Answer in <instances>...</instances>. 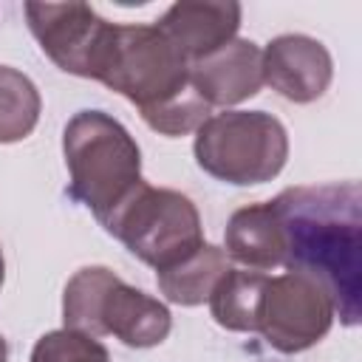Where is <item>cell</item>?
<instances>
[{
    "label": "cell",
    "instance_id": "obj_1",
    "mask_svg": "<svg viewBox=\"0 0 362 362\" xmlns=\"http://www.w3.org/2000/svg\"><path fill=\"white\" fill-rule=\"evenodd\" d=\"M286 232V269L320 283L342 325L359 322L362 192L356 181L288 187L274 201Z\"/></svg>",
    "mask_w": 362,
    "mask_h": 362
},
{
    "label": "cell",
    "instance_id": "obj_2",
    "mask_svg": "<svg viewBox=\"0 0 362 362\" xmlns=\"http://www.w3.org/2000/svg\"><path fill=\"white\" fill-rule=\"evenodd\" d=\"M68 195L105 226L107 218L144 184L141 153L127 127L105 110H79L62 133Z\"/></svg>",
    "mask_w": 362,
    "mask_h": 362
},
{
    "label": "cell",
    "instance_id": "obj_3",
    "mask_svg": "<svg viewBox=\"0 0 362 362\" xmlns=\"http://www.w3.org/2000/svg\"><path fill=\"white\" fill-rule=\"evenodd\" d=\"M65 328L88 337H116L127 348L161 345L173 328L170 308L127 286L105 266L79 269L62 294Z\"/></svg>",
    "mask_w": 362,
    "mask_h": 362
},
{
    "label": "cell",
    "instance_id": "obj_4",
    "mask_svg": "<svg viewBox=\"0 0 362 362\" xmlns=\"http://www.w3.org/2000/svg\"><path fill=\"white\" fill-rule=\"evenodd\" d=\"M96 82L133 102L141 119L189 93L187 57L156 25H113Z\"/></svg>",
    "mask_w": 362,
    "mask_h": 362
},
{
    "label": "cell",
    "instance_id": "obj_5",
    "mask_svg": "<svg viewBox=\"0 0 362 362\" xmlns=\"http://www.w3.org/2000/svg\"><path fill=\"white\" fill-rule=\"evenodd\" d=\"M195 161L223 184L252 187L280 175L288 158V133L266 110H226L195 130Z\"/></svg>",
    "mask_w": 362,
    "mask_h": 362
},
{
    "label": "cell",
    "instance_id": "obj_6",
    "mask_svg": "<svg viewBox=\"0 0 362 362\" xmlns=\"http://www.w3.org/2000/svg\"><path fill=\"white\" fill-rule=\"evenodd\" d=\"M105 229L156 272L170 269L204 243L195 204L178 189L150 187L147 181L107 218Z\"/></svg>",
    "mask_w": 362,
    "mask_h": 362
},
{
    "label": "cell",
    "instance_id": "obj_7",
    "mask_svg": "<svg viewBox=\"0 0 362 362\" xmlns=\"http://www.w3.org/2000/svg\"><path fill=\"white\" fill-rule=\"evenodd\" d=\"M334 317V303L320 283L300 272H286L266 280L255 331L269 348L280 354H300L331 331Z\"/></svg>",
    "mask_w": 362,
    "mask_h": 362
},
{
    "label": "cell",
    "instance_id": "obj_8",
    "mask_svg": "<svg viewBox=\"0 0 362 362\" xmlns=\"http://www.w3.org/2000/svg\"><path fill=\"white\" fill-rule=\"evenodd\" d=\"M25 20L42 54L65 74L96 79L113 25L88 3H25Z\"/></svg>",
    "mask_w": 362,
    "mask_h": 362
},
{
    "label": "cell",
    "instance_id": "obj_9",
    "mask_svg": "<svg viewBox=\"0 0 362 362\" xmlns=\"http://www.w3.org/2000/svg\"><path fill=\"white\" fill-rule=\"evenodd\" d=\"M334 76L328 48L305 34H280L263 51V85L283 99L308 105L320 99Z\"/></svg>",
    "mask_w": 362,
    "mask_h": 362
},
{
    "label": "cell",
    "instance_id": "obj_10",
    "mask_svg": "<svg viewBox=\"0 0 362 362\" xmlns=\"http://www.w3.org/2000/svg\"><path fill=\"white\" fill-rule=\"evenodd\" d=\"M189 85L209 107H229L263 88V51L252 40H232L189 65Z\"/></svg>",
    "mask_w": 362,
    "mask_h": 362
},
{
    "label": "cell",
    "instance_id": "obj_11",
    "mask_svg": "<svg viewBox=\"0 0 362 362\" xmlns=\"http://www.w3.org/2000/svg\"><path fill=\"white\" fill-rule=\"evenodd\" d=\"M240 3L235 0H181L158 17L156 28L192 65L195 59L235 40L240 28Z\"/></svg>",
    "mask_w": 362,
    "mask_h": 362
},
{
    "label": "cell",
    "instance_id": "obj_12",
    "mask_svg": "<svg viewBox=\"0 0 362 362\" xmlns=\"http://www.w3.org/2000/svg\"><path fill=\"white\" fill-rule=\"evenodd\" d=\"M226 257L252 272H269L286 263V232L272 201L249 204L232 212L223 232Z\"/></svg>",
    "mask_w": 362,
    "mask_h": 362
},
{
    "label": "cell",
    "instance_id": "obj_13",
    "mask_svg": "<svg viewBox=\"0 0 362 362\" xmlns=\"http://www.w3.org/2000/svg\"><path fill=\"white\" fill-rule=\"evenodd\" d=\"M229 272V257L212 243H201L192 255L181 257L170 269L156 272L161 294L175 305H201L209 300L218 280Z\"/></svg>",
    "mask_w": 362,
    "mask_h": 362
},
{
    "label": "cell",
    "instance_id": "obj_14",
    "mask_svg": "<svg viewBox=\"0 0 362 362\" xmlns=\"http://www.w3.org/2000/svg\"><path fill=\"white\" fill-rule=\"evenodd\" d=\"M266 280L269 277L263 272L229 269L206 300L212 320L226 331L252 334L257 328V308H260Z\"/></svg>",
    "mask_w": 362,
    "mask_h": 362
},
{
    "label": "cell",
    "instance_id": "obj_15",
    "mask_svg": "<svg viewBox=\"0 0 362 362\" xmlns=\"http://www.w3.org/2000/svg\"><path fill=\"white\" fill-rule=\"evenodd\" d=\"M40 90L17 68L0 65V144L23 141L40 122Z\"/></svg>",
    "mask_w": 362,
    "mask_h": 362
},
{
    "label": "cell",
    "instance_id": "obj_16",
    "mask_svg": "<svg viewBox=\"0 0 362 362\" xmlns=\"http://www.w3.org/2000/svg\"><path fill=\"white\" fill-rule=\"evenodd\" d=\"M31 362H110V354L96 337L59 328L37 339Z\"/></svg>",
    "mask_w": 362,
    "mask_h": 362
},
{
    "label": "cell",
    "instance_id": "obj_17",
    "mask_svg": "<svg viewBox=\"0 0 362 362\" xmlns=\"http://www.w3.org/2000/svg\"><path fill=\"white\" fill-rule=\"evenodd\" d=\"M0 362H8V345L3 337H0Z\"/></svg>",
    "mask_w": 362,
    "mask_h": 362
},
{
    "label": "cell",
    "instance_id": "obj_18",
    "mask_svg": "<svg viewBox=\"0 0 362 362\" xmlns=\"http://www.w3.org/2000/svg\"><path fill=\"white\" fill-rule=\"evenodd\" d=\"M3 277H6V260H3V249H0V286H3Z\"/></svg>",
    "mask_w": 362,
    "mask_h": 362
}]
</instances>
